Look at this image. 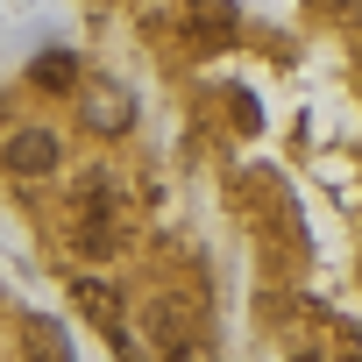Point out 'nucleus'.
<instances>
[{
  "label": "nucleus",
  "instance_id": "obj_1",
  "mask_svg": "<svg viewBox=\"0 0 362 362\" xmlns=\"http://www.w3.org/2000/svg\"><path fill=\"white\" fill-rule=\"evenodd\" d=\"M50 163H57V142H50L43 128H22V135L8 142V170H15V177H36V170H50Z\"/></svg>",
  "mask_w": 362,
  "mask_h": 362
}]
</instances>
